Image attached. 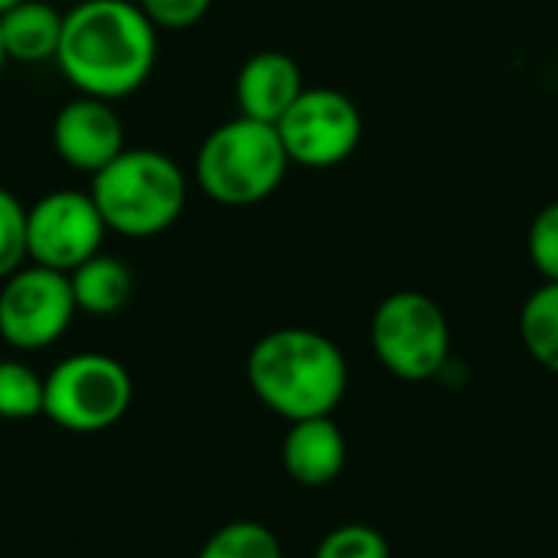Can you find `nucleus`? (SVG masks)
Masks as SVG:
<instances>
[{"label": "nucleus", "mask_w": 558, "mask_h": 558, "mask_svg": "<svg viewBox=\"0 0 558 558\" xmlns=\"http://www.w3.org/2000/svg\"><path fill=\"white\" fill-rule=\"evenodd\" d=\"M281 464L301 487H327L347 468V438L333 415L291 422L281 441Z\"/></svg>", "instance_id": "12"}, {"label": "nucleus", "mask_w": 558, "mask_h": 558, "mask_svg": "<svg viewBox=\"0 0 558 558\" xmlns=\"http://www.w3.org/2000/svg\"><path fill=\"white\" fill-rule=\"evenodd\" d=\"M108 232L154 239L186 209V177L180 163L150 147H124L92 177L88 190Z\"/></svg>", "instance_id": "3"}, {"label": "nucleus", "mask_w": 558, "mask_h": 558, "mask_svg": "<svg viewBox=\"0 0 558 558\" xmlns=\"http://www.w3.org/2000/svg\"><path fill=\"white\" fill-rule=\"evenodd\" d=\"M291 163L327 170L353 157L363 137V114L337 88H304L275 124Z\"/></svg>", "instance_id": "8"}, {"label": "nucleus", "mask_w": 558, "mask_h": 558, "mask_svg": "<svg viewBox=\"0 0 558 558\" xmlns=\"http://www.w3.org/2000/svg\"><path fill=\"white\" fill-rule=\"evenodd\" d=\"M16 3H23V0H0V13H7V10L16 7Z\"/></svg>", "instance_id": "22"}, {"label": "nucleus", "mask_w": 558, "mask_h": 558, "mask_svg": "<svg viewBox=\"0 0 558 558\" xmlns=\"http://www.w3.org/2000/svg\"><path fill=\"white\" fill-rule=\"evenodd\" d=\"M43 415L72 432L95 435L118 425L134 402V379L108 353H75L59 360L46 376Z\"/></svg>", "instance_id": "6"}, {"label": "nucleus", "mask_w": 558, "mask_h": 558, "mask_svg": "<svg viewBox=\"0 0 558 558\" xmlns=\"http://www.w3.org/2000/svg\"><path fill=\"white\" fill-rule=\"evenodd\" d=\"M69 288L75 298V307L92 317H114L128 307L134 294V275L131 268L114 255H92L75 271H69Z\"/></svg>", "instance_id": "14"}, {"label": "nucleus", "mask_w": 558, "mask_h": 558, "mask_svg": "<svg viewBox=\"0 0 558 558\" xmlns=\"http://www.w3.org/2000/svg\"><path fill=\"white\" fill-rule=\"evenodd\" d=\"M46 379L23 360H0V418L26 422L43 415Z\"/></svg>", "instance_id": "17"}, {"label": "nucleus", "mask_w": 558, "mask_h": 558, "mask_svg": "<svg viewBox=\"0 0 558 558\" xmlns=\"http://www.w3.org/2000/svg\"><path fill=\"white\" fill-rule=\"evenodd\" d=\"M196 558H284V549L265 523L232 520L203 543Z\"/></svg>", "instance_id": "16"}, {"label": "nucleus", "mask_w": 558, "mask_h": 558, "mask_svg": "<svg viewBox=\"0 0 558 558\" xmlns=\"http://www.w3.org/2000/svg\"><path fill=\"white\" fill-rule=\"evenodd\" d=\"M56 65L78 95L128 98L157 65V26L131 0H82L62 13Z\"/></svg>", "instance_id": "1"}, {"label": "nucleus", "mask_w": 558, "mask_h": 558, "mask_svg": "<svg viewBox=\"0 0 558 558\" xmlns=\"http://www.w3.org/2000/svg\"><path fill=\"white\" fill-rule=\"evenodd\" d=\"M288 167L275 124L239 114L206 134L193 160V180L213 203L239 209L268 199L284 183Z\"/></svg>", "instance_id": "4"}, {"label": "nucleus", "mask_w": 558, "mask_h": 558, "mask_svg": "<svg viewBox=\"0 0 558 558\" xmlns=\"http://www.w3.org/2000/svg\"><path fill=\"white\" fill-rule=\"evenodd\" d=\"M369 343L376 360L402 383H428L451 363V324L422 291H396L373 311Z\"/></svg>", "instance_id": "5"}, {"label": "nucleus", "mask_w": 558, "mask_h": 558, "mask_svg": "<svg viewBox=\"0 0 558 558\" xmlns=\"http://www.w3.org/2000/svg\"><path fill=\"white\" fill-rule=\"evenodd\" d=\"M52 147L65 167L95 177L124 150V124L111 101L75 95L52 121Z\"/></svg>", "instance_id": "10"}, {"label": "nucleus", "mask_w": 558, "mask_h": 558, "mask_svg": "<svg viewBox=\"0 0 558 558\" xmlns=\"http://www.w3.org/2000/svg\"><path fill=\"white\" fill-rule=\"evenodd\" d=\"M520 337L526 353L558 376V281L536 288L520 311Z\"/></svg>", "instance_id": "15"}, {"label": "nucleus", "mask_w": 558, "mask_h": 558, "mask_svg": "<svg viewBox=\"0 0 558 558\" xmlns=\"http://www.w3.org/2000/svg\"><path fill=\"white\" fill-rule=\"evenodd\" d=\"M3 69H7V52H3V43H0V75H3Z\"/></svg>", "instance_id": "23"}, {"label": "nucleus", "mask_w": 558, "mask_h": 558, "mask_svg": "<svg viewBox=\"0 0 558 558\" xmlns=\"http://www.w3.org/2000/svg\"><path fill=\"white\" fill-rule=\"evenodd\" d=\"M26 265V206L0 186V281Z\"/></svg>", "instance_id": "19"}, {"label": "nucleus", "mask_w": 558, "mask_h": 558, "mask_svg": "<svg viewBox=\"0 0 558 558\" xmlns=\"http://www.w3.org/2000/svg\"><path fill=\"white\" fill-rule=\"evenodd\" d=\"M245 379L268 412L301 422L337 412L350 386V366L327 333L278 327L248 350Z\"/></svg>", "instance_id": "2"}, {"label": "nucleus", "mask_w": 558, "mask_h": 558, "mask_svg": "<svg viewBox=\"0 0 558 558\" xmlns=\"http://www.w3.org/2000/svg\"><path fill=\"white\" fill-rule=\"evenodd\" d=\"M75 314L69 275L62 271L26 262L0 281V337L20 353L59 343Z\"/></svg>", "instance_id": "7"}, {"label": "nucleus", "mask_w": 558, "mask_h": 558, "mask_svg": "<svg viewBox=\"0 0 558 558\" xmlns=\"http://www.w3.org/2000/svg\"><path fill=\"white\" fill-rule=\"evenodd\" d=\"M314 558H392V549L376 526L343 523L317 543Z\"/></svg>", "instance_id": "18"}, {"label": "nucleus", "mask_w": 558, "mask_h": 558, "mask_svg": "<svg viewBox=\"0 0 558 558\" xmlns=\"http://www.w3.org/2000/svg\"><path fill=\"white\" fill-rule=\"evenodd\" d=\"M62 39V13L46 0H23L0 13V43L7 62H56Z\"/></svg>", "instance_id": "13"}, {"label": "nucleus", "mask_w": 558, "mask_h": 558, "mask_svg": "<svg viewBox=\"0 0 558 558\" xmlns=\"http://www.w3.org/2000/svg\"><path fill=\"white\" fill-rule=\"evenodd\" d=\"M530 262L546 281H558V203H549L539 209V216L530 226Z\"/></svg>", "instance_id": "20"}, {"label": "nucleus", "mask_w": 558, "mask_h": 558, "mask_svg": "<svg viewBox=\"0 0 558 558\" xmlns=\"http://www.w3.org/2000/svg\"><path fill=\"white\" fill-rule=\"evenodd\" d=\"M105 232V219L88 193H46L26 209V262L69 275L101 252Z\"/></svg>", "instance_id": "9"}, {"label": "nucleus", "mask_w": 558, "mask_h": 558, "mask_svg": "<svg viewBox=\"0 0 558 558\" xmlns=\"http://www.w3.org/2000/svg\"><path fill=\"white\" fill-rule=\"evenodd\" d=\"M301 92H304V78L298 62L278 49H262L248 56L235 75L239 114L265 124H278Z\"/></svg>", "instance_id": "11"}, {"label": "nucleus", "mask_w": 558, "mask_h": 558, "mask_svg": "<svg viewBox=\"0 0 558 558\" xmlns=\"http://www.w3.org/2000/svg\"><path fill=\"white\" fill-rule=\"evenodd\" d=\"M137 7L157 29L177 33L196 26L209 13L213 0H137Z\"/></svg>", "instance_id": "21"}]
</instances>
